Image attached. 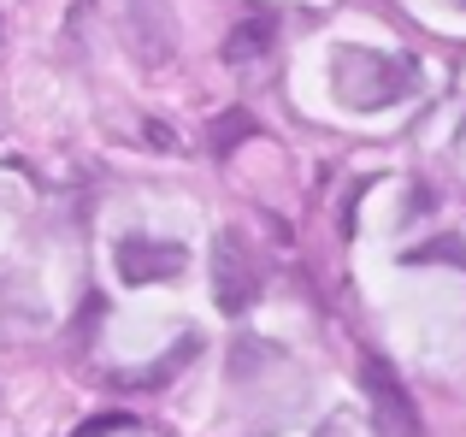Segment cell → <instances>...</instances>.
Wrapping results in <instances>:
<instances>
[{"label":"cell","mask_w":466,"mask_h":437,"mask_svg":"<svg viewBox=\"0 0 466 437\" xmlns=\"http://www.w3.org/2000/svg\"><path fill=\"white\" fill-rule=\"evenodd\" d=\"M330 89H337V101L349 107V113H378V107L401 101V95L413 89V59L349 42V47L330 54Z\"/></svg>","instance_id":"1"},{"label":"cell","mask_w":466,"mask_h":437,"mask_svg":"<svg viewBox=\"0 0 466 437\" xmlns=\"http://www.w3.org/2000/svg\"><path fill=\"white\" fill-rule=\"evenodd\" d=\"M254 130H260V125H254V113L230 107V113H218V118H213V130H207V148H213L218 160H225V154L237 148V142H248V137H254Z\"/></svg>","instance_id":"7"},{"label":"cell","mask_w":466,"mask_h":437,"mask_svg":"<svg viewBox=\"0 0 466 437\" xmlns=\"http://www.w3.org/2000/svg\"><path fill=\"white\" fill-rule=\"evenodd\" d=\"M360 391H366V402H372L378 437H425L420 408H413V396L401 391L396 367H390L384 355H360Z\"/></svg>","instance_id":"2"},{"label":"cell","mask_w":466,"mask_h":437,"mask_svg":"<svg viewBox=\"0 0 466 437\" xmlns=\"http://www.w3.org/2000/svg\"><path fill=\"white\" fill-rule=\"evenodd\" d=\"M272 36H278L272 18H242L237 30L225 36V59H230V66H242V59H260L266 47H272Z\"/></svg>","instance_id":"6"},{"label":"cell","mask_w":466,"mask_h":437,"mask_svg":"<svg viewBox=\"0 0 466 437\" xmlns=\"http://www.w3.org/2000/svg\"><path fill=\"white\" fill-rule=\"evenodd\" d=\"M401 260H408V266H455V272H466V242L461 237H437V242L408 249Z\"/></svg>","instance_id":"8"},{"label":"cell","mask_w":466,"mask_h":437,"mask_svg":"<svg viewBox=\"0 0 466 437\" xmlns=\"http://www.w3.org/2000/svg\"><path fill=\"white\" fill-rule=\"evenodd\" d=\"M213 296L218 308L237 320V313L254 308V296H260V266H254L248 242L237 237V230H218L213 237Z\"/></svg>","instance_id":"4"},{"label":"cell","mask_w":466,"mask_h":437,"mask_svg":"<svg viewBox=\"0 0 466 437\" xmlns=\"http://www.w3.org/2000/svg\"><path fill=\"white\" fill-rule=\"evenodd\" d=\"M148 142H154L159 154H171V148H177V142H171V130H166V125H148Z\"/></svg>","instance_id":"10"},{"label":"cell","mask_w":466,"mask_h":437,"mask_svg":"<svg viewBox=\"0 0 466 437\" xmlns=\"http://www.w3.org/2000/svg\"><path fill=\"white\" fill-rule=\"evenodd\" d=\"M118 30H125V47L148 71L171 66V54H177V24H171L166 0H118Z\"/></svg>","instance_id":"3"},{"label":"cell","mask_w":466,"mask_h":437,"mask_svg":"<svg viewBox=\"0 0 466 437\" xmlns=\"http://www.w3.org/2000/svg\"><path fill=\"white\" fill-rule=\"evenodd\" d=\"M125 426H137L130 414H95V420H83L71 437H113V432H125Z\"/></svg>","instance_id":"9"},{"label":"cell","mask_w":466,"mask_h":437,"mask_svg":"<svg viewBox=\"0 0 466 437\" xmlns=\"http://www.w3.org/2000/svg\"><path fill=\"white\" fill-rule=\"evenodd\" d=\"M113 266L125 284H166L189 266V249L183 242H159V237H125L113 249Z\"/></svg>","instance_id":"5"},{"label":"cell","mask_w":466,"mask_h":437,"mask_svg":"<svg viewBox=\"0 0 466 437\" xmlns=\"http://www.w3.org/2000/svg\"><path fill=\"white\" fill-rule=\"evenodd\" d=\"M461 6H466V0H461Z\"/></svg>","instance_id":"11"}]
</instances>
